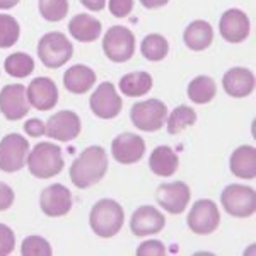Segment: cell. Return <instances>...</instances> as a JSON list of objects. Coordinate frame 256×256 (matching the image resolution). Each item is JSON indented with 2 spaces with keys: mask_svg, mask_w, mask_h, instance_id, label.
<instances>
[{
  "mask_svg": "<svg viewBox=\"0 0 256 256\" xmlns=\"http://www.w3.org/2000/svg\"><path fill=\"white\" fill-rule=\"evenodd\" d=\"M146 142L135 134H122L111 142V154L120 164H135L144 158Z\"/></svg>",
  "mask_w": 256,
  "mask_h": 256,
  "instance_id": "15",
  "label": "cell"
},
{
  "mask_svg": "<svg viewBox=\"0 0 256 256\" xmlns=\"http://www.w3.org/2000/svg\"><path fill=\"white\" fill-rule=\"evenodd\" d=\"M132 123L142 132H158L168 120V108L160 99H147L132 106Z\"/></svg>",
  "mask_w": 256,
  "mask_h": 256,
  "instance_id": "5",
  "label": "cell"
},
{
  "mask_svg": "<svg viewBox=\"0 0 256 256\" xmlns=\"http://www.w3.org/2000/svg\"><path fill=\"white\" fill-rule=\"evenodd\" d=\"M28 99L38 111L53 110L58 102V89L50 77H36L28 88Z\"/></svg>",
  "mask_w": 256,
  "mask_h": 256,
  "instance_id": "17",
  "label": "cell"
},
{
  "mask_svg": "<svg viewBox=\"0 0 256 256\" xmlns=\"http://www.w3.org/2000/svg\"><path fill=\"white\" fill-rule=\"evenodd\" d=\"M40 205L44 216L48 217H64L72 208V195L68 188L60 183L50 184L41 192Z\"/></svg>",
  "mask_w": 256,
  "mask_h": 256,
  "instance_id": "13",
  "label": "cell"
},
{
  "mask_svg": "<svg viewBox=\"0 0 256 256\" xmlns=\"http://www.w3.org/2000/svg\"><path fill=\"white\" fill-rule=\"evenodd\" d=\"M152 89V77L147 72H130L120 79V90L123 96L128 98H137L146 96L148 90Z\"/></svg>",
  "mask_w": 256,
  "mask_h": 256,
  "instance_id": "25",
  "label": "cell"
},
{
  "mask_svg": "<svg viewBox=\"0 0 256 256\" xmlns=\"http://www.w3.org/2000/svg\"><path fill=\"white\" fill-rule=\"evenodd\" d=\"M16 236L9 226L0 224V256H7L14 251Z\"/></svg>",
  "mask_w": 256,
  "mask_h": 256,
  "instance_id": "33",
  "label": "cell"
},
{
  "mask_svg": "<svg viewBox=\"0 0 256 256\" xmlns=\"http://www.w3.org/2000/svg\"><path fill=\"white\" fill-rule=\"evenodd\" d=\"M20 34L19 22L12 16L0 14V48H10L18 43Z\"/></svg>",
  "mask_w": 256,
  "mask_h": 256,
  "instance_id": "30",
  "label": "cell"
},
{
  "mask_svg": "<svg viewBox=\"0 0 256 256\" xmlns=\"http://www.w3.org/2000/svg\"><path fill=\"white\" fill-rule=\"evenodd\" d=\"M4 68H6V72L9 76L16 77V79H24V77H28L34 70V60L28 53H12L4 62Z\"/></svg>",
  "mask_w": 256,
  "mask_h": 256,
  "instance_id": "27",
  "label": "cell"
},
{
  "mask_svg": "<svg viewBox=\"0 0 256 256\" xmlns=\"http://www.w3.org/2000/svg\"><path fill=\"white\" fill-rule=\"evenodd\" d=\"M217 94V86L212 77L198 76L188 84V98L196 104H207Z\"/></svg>",
  "mask_w": 256,
  "mask_h": 256,
  "instance_id": "26",
  "label": "cell"
},
{
  "mask_svg": "<svg viewBox=\"0 0 256 256\" xmlns=\"http://www.w3.org/2000/svg\"><path fill=\"white\" fill-rule=\"evenodd\" d=\"M19 0H0V9L2 10H7V9H12L14 6H18Z\"/></svg>",
  "mask_w": 256,
  "mask_h": 256,
  "instance_id": "40",
  "label": "cell"
},
{
  "mask_svg": "<svg viewBox=\"0 0 256 256\" xmlns=\"http://www.w3.org/2000/svg\"><path fill=\"white\" fill-rule=\"evenodd\" d=\"M101 31H102L101 22L89 14H77L68 22V32L72 34L74 40L80 41V43L96 41L101 36Z\"/></svg>",
  "mask_w": 256,
  "mask_h": 256,
  "instance_id": "22",
  "label": "cell"
},
{
  "mask_svg": "<svg viewBox=\"0 0 256 256\" xmlns=\"http://www.w3.org/2000/svg\"><path fill=\"white\" fill-rule=\"evenodd\" d=\"M108 171V156L99 146H90L70 166V180L77 188L84 190L99 183Z\"/></svg>",
  "mask_w": 256,
  "mask_h": 256,
  "instance_id": "1",
  "label": "cell"
},
{
  "mask_svg": "<svg viewBox=\"0 0 256 256\" xmlns=\"http://www.w3.org/2000/svg\"><path fill=\"white\" fill-rule=\"evenodd\" d=\"M169 0H140V4H142L146 9H159V7H164Z\"/></svg>",
  "mask_w": 256,
  "mask_h": 256,
  "instance_id": "39",
  "label": "cell"
},
{
  "mask_svg": "<svg viewBox=\"0 0 256 256\" xmlns=\"http://www.w3.org/2000/svg\"><path fill=\"white\" fill-rule=\"evenodd\" d=\"M148 166H150V171L154 172V174L168 178V176H172L178 171L180 159H178V154L171 147L159 146L152 150L150 159H148Z\"/></svg>",
  "mask_w": 256,
  "mask_h": 256,
  "instance_id": "24",
  "label": "cell"
},
{
  "mask_svg": "<svg viewBox=\"0 0 256 256\" xmlns=\"http://www.w3.org/2000/svg\"><path fill=\"white\" fill-rule=\"evenodd\" d=\"M186 224L192 229V232L200 234V236L216 232V229L220 224L218 207L212 200H205V198L196 200L188 214Z\"/></svg>",
  "mask_w": 256,
  "mask_h": 256,
  "instance_id": "9",
  "label": "cell"
},
{
  "mask_svg": "<svg viewBox=\"0 0 256 256\" xmlns=\"http://www.w3.org/2000/svg\"><path fill=\"white\" fill-rule=\"evenodd\" d=\"M214 40V30L207 20H193L192 24H188V28L184 30L183 41L184 44L193 50V52H204L212 44Z\"/></svg>",
  "mask_w": 256,
  "mask_h": 256,
  "instance_id": "23",
  "label": "cell"
},
{
  "mask_svg": "<svg viewBox=\"0 0 256 256\" xmlns=\"http://www.w3.org/2000/svg\"><path fill=\"white\" fill-rule=\"evenodd\" d=\"M190 192L188 184L183 181H174V183L160 184L156 192V200L158 204L169 214H183L190 204Z\"/></svg>",
  "mask_w": 256,
  "mask_h": 256,
  "instance_id": "12",
  "label": "cell"
},
{
  "mask_svg": "<svg viewBox=\"0 0 256 256\" xmlns=\"http://www.w3.org/2000/svg\"><path fill=\"white\" fill-rule=\"evenodd\" d=\"M138 256H162L166 254V248L160 241L154 239V241H146L138 246L137 250Z\"/></svg>",
  "mask_w": 256,
  "mask_h": 256,
  "instance_id": "34",
  "label": "cell"
},
{
  "mask_svg": "<svg viewBox=\"0 0 256 256\" xmlns=\"http://www.w3.org/2000/svg\"><path fill=\"white\" fill-rule=\"evenodd\" d=\"M96 84V72L88 65H74L64 74V86L72 94H86Z\"/></svg>",
  "mask_w": 256,
  "mask_h": 256,
  "instance_id": "20",
  "label": "cell"
},
{
  "mask_svg": "<svg viewBox=\"0 0 256 256\" xmlns=\"http://www.w3.org/2000/svg\"><path fill=\"white\" fill-rule=\"evenodd\" d=\"M134 9V0H110V12L114 18H126Z\"/></svg>",
  "mask_w": 256,
  "mask_h": 256,
  "instance_id": "35",
  "label": "cell"
},
{
  "mask_svg": "<svg viewBox=\"0 0 256 256\" xmlns=\"http://www.w3.org/2000/svg\"><path fill=\"white\" fill-rule=\"evenodd\" d=\"M30 106L28 89L22 84H9L0 90V111L10 122L26 116Z\"/></svg>",
  "mask_w": 256,
  "mask_h": 256,
  "instance_id": "10",
  "label": "cell"
},
{
  "mask_svg": "<svg viewBox=\"0 0 256 256\" xmlns=\"http://www.w3.org/2000/svg\"><path fill=\"white\" fill-rule=\"evenodd\" d=\"M22 256H52V246L44 238L40 236H28L20 246Z\"/></svg>",
  "mask_w": 256,
  "mask_h": 256,
  "instance_id": "32",
  "label": "cell"
},
{
  "mask_svg": "<svg viewBox=\"0 0 256 256\" xmlns=\"http://www.w3.org/2000/svg\"><path fill=\"white\" fill-rule=\"evenodd\" d=\"M90 110L98 118L102 120H111L116 118L122 113L123 101L118 96L116 89L111 82H102L98 86V89L94 90V94L90 96Z\"/></svg>",
  "mask_w": 256,
  "mask_h": 256,
  "instance_id": "11",
  "label": "cell"
},
{
  "mask_svg": "<svg viewBox=\"0 0 256 256\" xmlns=\"http://www.w3.org/2000/svg\"><path fill=\"white\" fill-rule=\"evenodd\" d=\"M220 202L226 212L232 217L244 218L256 212V193L253 188L244 184H229L220 195Z\"/></svg>",
  "mask_w": 256,
  "mask_h": 256,
  "instance_id": "6",
  "label": "cell"
},
{
  "mask_svg": "<svg viewBox=\"0 0 256 256\" xmlns=\"http://www.w3.org/2000/svg\"><path fill=\"white\" fill-rule=\"evenodd\" d=\"M224 90L232 98H246L254 90V76L250 68L236 67L224 74Z\"/></svg>",
  "mask_w": 256,
  "mask_h": 256,
  "instance_id": "19",
  "label": "cell"
},
{
  "mask_svg": "<svg viewBox=\"0 0 256 256\" xmlns=\"http://www.w3.org/2000/svg\"><path fill=\"white\" fill-rule=\"evenodd\" d=\"M218 31L222 38L229 43H241L250 36V19L242 10L229 9L222 14Z\"/></svg>",
  "mask_w": 256,
  "mask_h": 256,
  "instance_id": "18",
  "label": "cell"
},
{
  "mask_svg": "<svg viewBox=\"0 0 256 256\" xmlns=\"http://www.w3.org/2000/svg\"><path fill=\"white\" fill-rule=\"evenodd\" d=\"M12 204H14V190L0 181V212L10 208Z\"/></svg>",
  "mask_w": 256,
  "mask_h": 256,
  "instance_id": "37",
  "label": "cell"
},
{
  "mask_svg": "<svg viewBox=\"0 0 256 256\" xmlns=\"http://www.w3.org/2000/svg\"><path fill=\"white\" fill-rule=\"evenodd\" d=\"M24 132H26L30 137H43V135L46 134V125L38 118H31L24 123Z\"/></svg>",
  "mask_w": 256,
  "mask_h": 256,
  "instance_id": "36",
  "label": "cell"
},
{
  "mask_svg": "<svg viewBox=\"0 0 256 256\" xmlns=\"http://www.w3.org/2000/svg\"><path fill=\"white\" fill-rule=\"evenodd\" d=\"M80 134V118L74 111H58L46 122V135L58 142H70Z\"/></svg>",
  "mask_w": 256,
  "mask_h": 256,
  "instance_id": "14",
  "label": "cell"
},
{
  "mask_svg": "<svg viewBox=\"0 0 256 256\" xmlns=\"http://www.w3.org/2000/svg\"><path fill=\"white\" fill-rule=\"evenodd\" d=\"M30 142L19 134H9L0 140V169L4 172L20 171L28 162Z\"/></svg>",
  "mask_w": 256,
  "mask_h": 256,
  "instance_id": "8",
  "label": "cell"
},
{
  "mask_svg": "<svg viewBox=\"0 0 256 256\" xmlns=\"http://www.w3.org/2000/svg\"><path fill=\"white\" fill-rule=\"evenodd\" d=\"M80 4L89 10H102L106 7V0H80Z\"/></svg>",
  "mask_w": 256,
  "mask_h": 256,
  "instance_id": "38",
  "label": "cell"
},
{
  "mask_svg": "<svg viewBox=\"0 0 256 256\" xmlns=\"http://www.w3.org/2000/svg\"><path fill=\"white\" fill-rule=\"evenodd\" d=\"M196 123V113L186 104H181L172 111L168 118V132L169 135H178L188 126H193Z\"/></svg>",
  "mask_w": 256,
  "mask_h": 256,
  "instance_id": "29",
  "label": "cell"
},
{
  "mask_svg": "<svg viewBox=\"0 0 256 256\" xmlns=\"http://www.w3.org/2000/svg\"><path fill=\"white\" fill-rule=\"evenodd\" d=\"M74 46L64 32H46L38 43V56L48 68H60L72 58Z\"/></svg>",
  "mask_w": 256,
  "mask_h": 256,
  "instance_id": "4",
  "label": "cell"
},
{
  "mask_svg": "<svg viewBox=\"0 0 256 256\" xmlns=\"http://www.w3.org/2000/svg\"><path fill=\"white\" fill-rule=\"evenodd\" d=\"M125 220L123 207L114 200L102 198L90 208L89 224L99 238H113L120 232Z\"/></svg>",
  "mask_w": 256,
  "mask_h": 256,
  "instance_id": "2",
  "label": "cell"
},
{
  "mask_svg": "<svg viewBox=\"0 0 256 256\" xmlns=\"http://www.w3.org/2000/svg\"><path fill=\"white\" fill-rule=\"evenodd\" d=\"M230 171L241 180L256 178V148L253 146H241L230 156Z\"/></svg>",
  "mask_w": 256,
  "mask_h": 256,
  "instance_id": "21",
  "label": "cell"
},
{
  "mask_svg": "<svg viewBox=\"0 0 256 256\" xmlns=\"http://www.w3.org/2000/svg\"><path fill=\"white\" fill-rule=\"evenodd\" d=\"M28 168H30L31 174L40 180L56 176L64 169L62 148L52 142L36 144L28 156Z\"/></svg>",
  "mask_w": 256,
  "mask_h": 256,
  "instance_id": "3",
  "label": "cell"
},
{
  "mask_svg": "<svg viewBox=\"0 0 256 256\" xmlns=\"http://www.w3.org/2000/svg\"><path fill=\"white\" fill-rule=\"evenodd\" d=\"M102 50L111 62L123 64L128 62L135 53V36L128 28L113 26L102 38Z\"/></svg>",
  "mask_w": 256,
  "mask_h": 256,
  "instance_id": "7",
  "label": "cell"
},
{
  "mask_svg": "<svg viewBox=\"0 0 256 256\" xmlns=\"http://www.w3.org/2000/svg\"><path fill=\"white\" fill-rule=\"evenodd\" d=\"M166 226V218L156 207L150 205H144L138 207L132 216L130 229L135 236H150V234H158Z\"/></svg>",
  "mask_w": 256,
  "mask_h": 256,
  "instance_id": "16",
  "label": "cell"
},
{
  "mask_svg": "<svg viewBox=\"0 0 256 256\" xmlns=\"http://www.w3.org/2000/svg\"><path fill=\"white\" fill-rule=\"evenodd\" d=\"M140 52L146 56L147 60L150 62H159L164 60L169 52V43L164 36L160 34H147L146 38L142 40V44H140Z\"/></svg>",
  "mask_w": 256,
  "mask_h": 256,
  "instance_id": "28",
  "label": "cell"
},
{
  "mask_svg": "<svg viewBox=\"0 0 256 256\" xmlns=\"http://www.w3.org/2000/svg\"><path fill=\"white\" fill-rule=\"evenodd\" d=\"M40 12L50 22H58L68 14V0H40Z\"/></svg>",
  "mask_w": 256,
  "mask_h": 256,
  "instance_id": "31",
  "label": "cell"
}]
</instances>
